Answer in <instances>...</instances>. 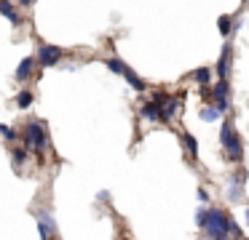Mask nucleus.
Returning <instances> with one entry per match:
<instances>
[{
	"label": "nucleus",
	"instance_id": "6",
	"mask_svg": "<svg viewBox=\"0 0 249 240\" xmlns=\"http://www.w3.org/2000/svg\"><path fill=\"white\" fill-rule=\"evenodd\" d=\"M35 67H38V62H35V56H24L22 62L17 64V72H14V78H17L19 83H27V80L35 75Z\"/></svg>",
	"mask_w": 249,
	"mask_h": 240
},
{
	"label": "nucleus",
	"instance_id": "21",
	"mask_svg": "<svg viewBox=\"0 0 249 240\" xmlns=\"http://www.w3.org/2000/svg\"><path fill=\"white\" fill-rule=\"evenodd\" d=\"M204 219H206V208L201 206L198 211H196V224H198V227H204Z\"/></svg>",
	"mask_w": 249,
	"mask_h": 240
},
{
	"label": "nucleus",
	"instance_id": "18",
	"mask_svg": "<svg viewBox=\"0 0 249 240\" xmlns=\"http://www.w3.org/2000/svg\"><path fill=\"white\" fill-rule=\"evenodd\" d=\"M0 136L6 139L8 144H17L19 142V133L14 131V128H8V126H0Z\"/></svg>",
	"mask_w": 249,
	"mask_h": 240
},
{
	"label": "nucleus",
	"instance_id": "19",
	"mask_svg": "<svg viewBox=\"0 0 249 240\" xmlns=\"http://www.w3.org/2000/svg\"><path fill=\"white\" fill-rule=\"evenodd\" d=\"M217 30H220V35H231V16H220L217 19Z\"/></svg>",
	"mask_w": 249,
	"mask_h": 240
},
{
	"label": "nucleus",
	"instance_id": "15",
	"mask_svg": "<svg viewBox=\"0 0 249 240\" xmlns=\"http://www.w3.org/2000/svg\"><path fill=\"white\" fill-rule=\"evenodd\" d=\"M38 222H43L46 227L51 229V235H56V219H54V213H51L49 208H40L38 211Z\"/></svg>",
	"mask_w": 249,
	"mask_h": 240
},
{
	"label": "nucleus",
	"instance_id": "9",
	"mask_svg": "<svg viewBox=\"0 0 249 240\" xmlns=\"http://www.w3.org/2000/svg\"><path fill=\"white\" fill-rule=\"evenodd\" d=\"M228 197H231L233 203H238L244 197V174L233 176L231 179V187H228Z\"/></svg>",
	"mask_w": 249,
	"mask_h": 240
},
{
	"label": "nucleus",
	"instance_id": "11",
	"mask_svg": "<svg viewBox=\"0 0 249 240\" xmlns=\"http://www.w3.org/2000/svg\"><path fill=\"white\" fill-rule=\"evenodd\" d=\"M140 115L145 117V120H150V123H158V120H161V110H158L153 101H145V104H142Z\"/></svg>",
	"mask_w": 249,
	"mask_h": 240
},
{
	"label": "nucleus",
	"instance_id": "13",
	"mask_svg": "<svg viewBox=\"0 0 249 240\" xmlns=\"http://www.w3.org/2000/svg\"><path fill=\"white\" fill-rule=\"evenodd\" d=\"M124 78H126V83H129V85H131V88H134V91H145V88H147V85H145V80H142V78H140V75H137V72H134V69H131V67H126Z\"/></svg>",
	"mask_w": 249,
	"mask_h": 240
},
{
	"label": "nucleus",
	"instance_id": "16",
	"mask_svg": "<svg viewBox=\"0 0 249 240\" xmlns=\"http://www.w3.org/2000/svg\"><path fill=\"white\" fill-rule=\"evenodd\" d=\"M33 101H35V96H33V91H19L17 94V107L19 110H30V107H33Z\"/></svg>",
	"mask_w": 249,
	"mask_h": 240
},
{
	"label": "nucleus",
	"instance_id": "1",
	"mask_svg": "<svg viewBox=\"0 0 249 240\" xmlns=\"http://www.w3.org/2000/svg\"><path fill=\"white\" fill-rule=\"evenodd\" d=\"M201 229L209 240H244V229L222 208H206V219Z\"/></svg>",
	"mask_w": 249,
	"mask_h": 240
},
{
	"label": "nucleus",
	"instance_id": "24",
	"mask_svg": "<svg viewBox=\"0 0 249 240\" xmlns=\"http://www.w3.org/2000/svg\"><path fill=\"white\" fill-rule=\"evenodd\" d=\"M247 224H249V208H247Z\"/></svg>",
	"mask_w": 249,
	"mask_h": 240
},
{
	"label": "nucleus",
	"instance_id": "17",
	"mask_svg": "<svg viewBox=\"0 0 249 240\" xmlns=\"http://www.w3.org/2000/svg\"><path fill=\"white\" fill-rule=\"evenodd\" d=\"M182 142H185V147H188V152L193 155V158H198V142H196L193 133L185 131V133H182Z\"/></svg>",
	"mask_w": 249,
	"mask_h": 240
},
{
	"label": "nucleus",
	"instance_id": "22",
	"mask_svg": "<svg viewBox=\"0 0 249 240\" xmlns=\"http://www.w3.org/2000/svg\"><path fill=\"white\" fill-rule=\"evenodd\" d=\"M196 195H198V200H201V203H209V192H206V190H198Z\"/></svg>",
	"mask_w": 249,
	"mask_h": 240
},
{
	"label": "nucleus",
	"instance_id": "3",
	"mask_svg": "<svg viewBox=\"0 0 249 240\" xmlns=\"http://www.w3.org/2000/svg\"><path fill=\"white\" fill-rule=\"evenodd\" d=\"M220 144H222V149H225L228 158L236 160V163H241L244 144H241V136L236 133V128H233L231 120H225V123H222V128H220Z\"/></svg>",
	"mask_w": 249,
	"mask_h": 240
},
{
	"label": "nucleus",
	"instance_id": "14",
	"mask_svg": "<svg viewBox=\"0 0 249 240\" xmlns=\"http://www.w3.org/2000/svg\"><path fill=\"white\" fill-rule=\"evenodd\" d=\"M11 158H14V168H17V171H22V165L30 160V152H27L24 147H14Z\"/></svg>",
	"mask_w": 249,
	"mask_h": 240
},
{
	"label": "nucleus",
	"instance_id": "20",
	"mask_svg": "<svg viewBox=\"0 0 249 240\" xmlns=\"http://www.w3.org/2000/svg\"><path fill=\"white\" fill-rule=\"evenodd\" d=\"M217 117H220V112L214 110V107H204V110H201V120H217Z\"/></svg>",
	"mask_w": 249,
	"mask_h": 240
},
{
	"label": "nucleus",
	"instance_id": "12",
	"mask_svg": "<svg viewBox=\"0 0 249 240\" xmlns=\"http://www.w3.org/2000/svg\"><path fill=\"white\" fill-rule=\"evenodd\" d=\"M102 62H105V67H107L110 72H115V75H124L126 67H129V64H126L124 59H118V56H107V59H102Z\"/></svg>",
	"mask_w": 249,
	"mask_h": 240
},
{
	"label": "nucleus",
	"instance_id": "4",
	"mask_svg": "<svg viewBox=\"0 0 249 240\" xmlns=\"http://www.w3.org/2000/svg\"><path fill=\"white\" fill-rule=\"evenodd\" d=\"M65 59V48L59 46H51V43H40L38 51H35V62H38V67H56V64Z\"/></svg>",
	"mask_w": 249,
	"mask_h": 240
},
{
	"label": "nucleus",
	"instance_id": "7",
	"mask_svg": "<svg viewBox=\"0 0 249 240\" xmlns=\"http://www.w3.org/2000/svg\"><path fill=\"white\" fill-rule=\"evenodd\" d=\"M231 59H233V48L225 46L220 53V62H217V78L220 80H228V75H231Z\"/></svg>",
	"mask_w": 249,
	"mask_h": 240
},
{
	"label": "nucleus",
	"instance_id": "10",
	"mask_svg": "<svg viewBox=\"0 0 249 240\" xmlns=\"http://www.w3.org/2000/svg\"><path fill=\"white\" fill-rule=\"evenodd\" d=\"M190 78H193L196 83L201 85V88H209V83H212V69H209V67H198V69H193V72H190Z\"/></svg>",
	"mask_w": 249,
	"mask_h": 240
},
{
	"label": "nucleus",
	"instance_id": "5",
	"mask_svg": "<svg viewBox=\"0 0 249 240\" xmlns=\"http://www.w3.org/2000/svg\"><path fill=\"white\" fill-rule=\"evenodd\" d=\"M212 107H214L217 112H228V107H231V83L228 80H217L214 88H212Z\"/></svg>",
	"mask_w": 249,
	"mask_h": 240
},
{
	"label": "nucleus",
	"instance_id": "8",
	"mask_svg": "<svg viewBox=\"0 0 249 240\" xmlns=\"http://www.w3.org/2000/svg\"><path fill=\"white\" fill-rule=\"evenodd\" d=\"M0 16H3V19H8L14 27L22 24V16L17 14V5H14V0H0Z\"/></svg>",
	"mask_w": 249,
	"mask_h": 240
},
{
	"label": "nucleus",
	"instance_id": "2",
	"mask_svg": "<svg viewBox=\"0 0 249 240\" xmlns=\"http://www.w3.org/2000/svg\"><path fill=\"white\" fill-rule=\"evenodd\" d=\"M24 149L33 155H38L40 160L46 158V149H49V131H46V123L40 120H27V126H24Z\"/></svg>",
	"mask_w": 249,
	"mask_h": 240
},
{
	"label": "nucleus",
	"instance_id": "23",
	"mask_svg": "<svg viewBox=\"0 0 249 240\" xmlns=\"http://www.w3.org/2000/svg\"><path fill=\"white\" fill-rule=\"evenodd\" d=\"M19 3H22L24 8H30V5H35V3H38V0H19Z\"/></svg>",
	"mask_w": 249,
	"mask_h": 240
}]
</instances>
